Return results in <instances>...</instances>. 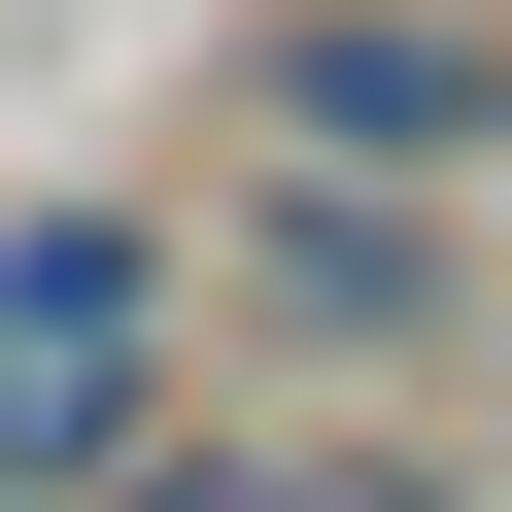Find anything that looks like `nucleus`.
<instances>
[{"label": "nucleus", "mask_w": 512, "mask_h": 512, "mask_svg": "<svg viewBox=\"0 0 512 512\" xmlns=\"http://www.w3.org/2000/svg\"><path fill=\"white\" fill-rule=\"evenodd\" d=\"M171 512H376V478H171Z\"/></svg>", "instance_id": "4"}, {"label": "nucleus", "mask_w": 512, "mask_h": 512, "mask_svg": "<svg viewBox=\"0 0 512 512\" xmlns=\"http://www.w3.org/2000/svg\"><path fill=\"white\" fill-rule=\"evenodd\" d=\"M274 137H342V171H478V137H512V35H444V0H274Z\"/></svg>", "instance_id": "2"}, {"label": "nucleus", "mask_w": 512, "mask_h": 512, "mask_svg": "<svg viewBox=\"0 0 512 512\" xmlns=\"http://www.w3.org/2000/svg\"><path fill=\"white\" fill-rule=\"evenodd\" d=\"M274 308H308L342 376H410V342H444V239H410V171H342V137H308V205H274Z\"/></svg>", "instance_id": "3"}, {"label": "nucleus", "mask_w": 512, "mask_h": 512, "mask_svg": "<svg viewBox=\"0 0 512 512\" xmlns=\"http://www.w3.org/2000/svg\"><path fill=\"white\" fill-rule=\"evenodd\" d=\"M137 376H171V274L69 205V239H0V478H69V444H137Z\"/></svg>", "instance_id": "1"}]
</instances>
